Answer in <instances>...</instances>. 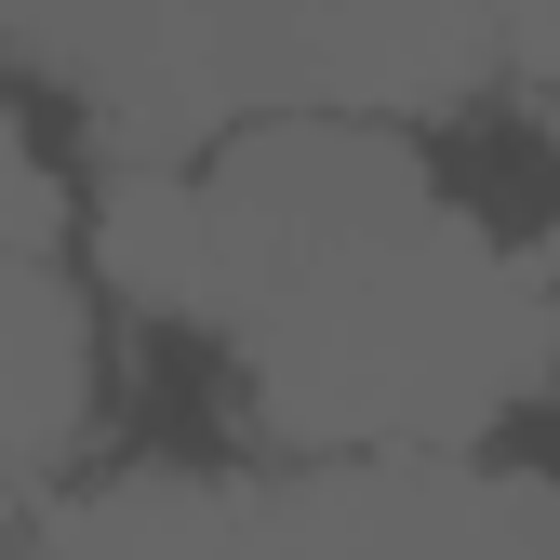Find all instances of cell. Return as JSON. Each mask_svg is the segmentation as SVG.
<instances>
[{"label": "cell", "instance_id": "4", "mask_svg": "<svg viewBox=\"0 0 560 560\" xmlns=\"http://www.w3.org/2000/svg\"><path fill=\"white\" fill-rule=\"evenodd\" d=\"M241 560H560V480L467 454H320L241 494Z\"/></svg>", "mask_w": 560, "mask_h": 560}, {"label": "cell", "instance_id": "2", "mask_svg": "<svg viewBox=\"0 0 560 560\" xmlns=\"http://www.w3.org/2000/svg\"><path fill=\"white\" fill-rule=\"evenodd\" d=\"M40 67H67L94 133L133 161H200L254 120H387L508 67L494 0H0Z\"/></svg>", "mask_w": 560, "mask_h": 560}, {"label": "cell", "instance_id": "6", "mask_svg": "<svg viewBox=\"0 0 560 560\" xmlns=\"http://www.w3.org/2000/svg\"><path fill=\"white\" fill-rule=\"evenodd\" d=\"M0 560H241V494L133 467V480H94V494L0 521Z\"/></svg>", "mask_w": 560, "mask_h": 560}, {"label": "cell", "instance_id": "8", "mask_svg": "<svg viewBox=\"0 0 560 560\" xmlns=\"http://www.w3.org/2000/svg\"><path fill=\"white\" fill-rule=\"evenodd\" d=\"M547 307H560V241H547Z\"/></svg>", "mask_w": 560, "mask_h": 560}, {"label": "cell", "instance_id": "5", "mask_svg": "<svg viewBox=\"0 0 560 560\" xmlns=\"http://www.w3.org/2000/svg\"><path fill=\"white\" fill-rule=\"evenodd\" d=\"M94 413V320L54 254H0V521L54 494L67 441Z\"/></svg>", "mask_w": 560, "mask_h": 560}, {"label": "cell", "instance_id": "7", "mask_svg": "<svg viewBox=\"0 0 560 560\" xmlns=\"http://www.w3.org/2000/svg\"><path fill=\"white\" fill-rule=\"evenodd\" d=\"M54 241H67V187L27 148V120L0 107V254H54Z\"/></svg>", "mask_w": 560, "mask_h": 560}, {"label": "cell", "instance_id": "1", "mask_svg": "<svg viewBox=\"0 0 560 560\" xmlns=\"http://www.w3.org/2000/svg\"><path fill=\"white\" fill-rule=\"evenodd\" d=\"M547 361H560L547 267L454 200L374 228L267 320H241L254 413L307 454H467L494 413L547 387Z\"/></svg>", "mask_w": 560, "mask_h": 560}, {"label": "cell", "instance_id": "3", "mask_svg": "<svg viewBox=\"0 0 560 560\" xmlns=\"http://www.w3.org/2000/svg\"><path fill=\"white\" fill-rule=\"evenodd\" d=\"M187 187H200V320L214 334L267 320L294 280H320L334 254H361L374 228L441 200L428 161L400 148V120H334V107H294V120L200 148Z\"/></svg>", "mask_w": 560, "mask_h": 560}]
</instances>
